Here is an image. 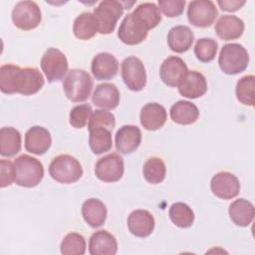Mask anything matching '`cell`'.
I'll list each match as a JSON object with an SVG mask.
<instances>
[{
	"label": "cell",
	"mask_w": 255,
	"mask_h": 255,
	"mask_svg": "<svg viewBox=\"0 0 255 255\" xmlns=\"http://www.w3.org/2000/svg\"><path fill=\"white\" fill-rule=\"evenodd\" d=\"M44 83L43 75L37 68H20L14 64H5L0 68V90L4 94L34 95Z\"/></svg>",
	"instance_id": "6da1fadb"
},
{
	"label": "cell",
	"mask_w": 255,
	"mask_h": 255,
	"mask_svg": "<svg viewBox=\"0 0 255 255\" xmlns=\"http://www.w3.org/2000/svg\"><path fill=\"white\" fill-rule=\"evenodd\" d=\"M15 183L22 187L37 186L44 176L42 162L28 154H21L14 160Z\"/></svg>",
	"instance_id": "7a4b0ae2"
},
{
	"label": "cell",
	"mask_w": 255,
	"mask_h": 255,
	"mask_svg": "<svg viewBox=\"0 0 255 255\" xmlns=\"http://www.w3.org/2000/svg\"><path fill=\"white\" fill-rule=\"evenodd\" d=\"M93 79L88 72L82 69L70 70L63 81V89L66 97L74 102H85L93 90Z\"/></svg>",
	"instance_id": "3957f363"
},
{
	"label": "cell",
	"mask_w": 255,
	"mask_h": 255,
	"mask_svg": "<svg viewBox=\"0 0 255 255\" xmlns=\"http://www.w3.org/2000/svg\"><path fill=\"white\" fill-rule=\"evenodd\" d=\"M249 64L247 50L238 43L225 44L219 53L218 65L227 75H236L245 71Z\"/></svg>",
	"instance_id": "277c9868"
},
{
	"label": "cell",
	"mask_w": 255,
	"mask_h": 255,
	"mask_svg": "<svg viewBox=\"0 0 255 255\" xmlns=\"http://www.w3.org/2000/svg\"><path fill=\"white\" fill-rule=\"evenodd\" d=\"M51 177L60 183H74L83 175L80 161L70 154H60L54 157L49 165Z\"/></svg>",
	"instance_id": "5b68a950"
},
{
	"label": "cell",
	"mask_w": 255,
	"mask_h": 255,
	"mask_svg": "<svg viewBox=\"0 0 255 255\" xmlns=\"http://www.w3.org/2000/svg\"><path fill=\"white\" fill-rule=\"evenodd\" d=\"M123 3L115 0H104L94 9V16L98 22L99 33L108 35L114 32L118 20L124 13Z\"/></svg>",
	"instance_id": "8992f818"
},
{
	"label": "cell",
	"mask_w": 255,
	"mask_h": 255,
	"mask_svg": "<svg viewBox=\"0 0 255 255\" xmlns=\"http://www.w3.org/2000/svg\"><path fill=\"white\" fill-rule=\"evenodd\" d=\"M41 20V10L34 1H20L12 10V21L21 30L29 31L35 29Z\"/></svg>",
	"instance_id": "52a82bcc"
},
{
	"label": "cell",
	"mask_w": 255,
	"mask_h": 255,
	"mask_svg": "<svg viewBox=\"0 0 255 255\" xmlns=\"http://www.w3.org/2000/svg\"><path fill=\"white\" fill-rule=\"evenodd\" d=\"M40 64L50 83L61 81L68 72V60L57 48H49L42 56Z\"/></svg>",
	"instance_id": "ba28073f"
},
{
	"label": "cell",
	"mask_w": 255,
	"mask_h": 255,
	"mask_svg": "<svg viewBox=\"0 0 255 255\" xmlns=\"http://www.w3.org/2000/svg\"><path fill=\"white\" fill-rule=\"evenodd\" d=\"M122 78L126 86L133 92L141 91L146 84V72L140 59L129 56L122 63Z\"/></svg>",
	"instance_id": "9c48e42d"
},
{
	"label": "cell",
	"mask_w": 255,
	"mask_h": 255,
	"mask_svg": "<svg viewBox=\"0 0 255 255\" xmlns=\"http://www.w3.org/2000/svg\"><path fill=\"white\" fill-rule=\"evenodd\" d=\"M218 16L215 4L210 0L191 1L187 8V19L195 27H210Z\"/></svg>",
	"instance_id": "30bf717a"
},
{
	"label": "cell",
	"mask_w": 255,
	"mask_h": 255,
	"mask_svg": "<svg viewBox=\"0 0 255 255\" xmlns=\"http://www.w3.org/2000/svg\"><path fill=\"white\" fill-rule=\"evenodd\" d=\"M125 171L124 159L116 152L101 157L95 166L96 176L104 182L119 181Z\"/></svg>",
	"instance_id": "8fae6325"
},
{
	"label": "cell",
	"mask_w": 255,
	"mask_h": 255,
	"mask_svg": "<svg viewBox=\"0 0 255 255\" xmlns=\"http://www.w3.org/2000/svg\"><path fill=\"white\" fill-rule=\"evenodd\" d=\"M147 33L146 27L131 13H128L120 25L118 37L123 43L132 46L141 43L146 38Z\"/></svg>",
	"instance_id": "7c38bea8"
},
{
	"label": "cell",
	"mask_w": 255,
	"mask_h": 255,
	"mask_svg": "<svg viewBox=\"0 0 255 255\" xmlns=\"http://www.w3.org/2000/svg\"><path fill=\"white\" fill-rule=\"evenodd\" d=\"M210 188L215 196L228 200L238 195L240 191V182L233 173L219 171L211 178Z\"/></svg>",
	"instance_id": "4fadbf2b"
},
{
	"label": "cell",
	"mask_w": 255,
	"mask_h": 255,
	"mask_svg": "<svg viewBox=\"0 0 255 255\" xmlns=\"http://www.w3.org/2000/svg\"><path fill=\"white\" fill-rule=\"evenodd\" d=\"M187 72L185 62L177 56L167 57L159 69L160 79L168 87H178Z\"/></svg>",
	"instance_id": "5bb4252c"
},
{
	"label": "cell",
	"mask_w": 255,
	"mask_h": 255,
	"mask_svg": "<svg viewBox=\"0 0 255 255\" xmlns=\"http://www.w3.org/2000/svg\"><path fill=\"white\" fill-rule=\"evenodd\" d=\"M52 137L50 131L40 126L30 128L25 133V149L28 152L41 155L51 146Z\"/></svg>",
	"instance_id": "9a60e30c"
},
{
	"label": "cell",
	"mask_w": 255,
	"mask_h": 255,
	"mask_svg": "<svg viewBox=\"0 0 255 255\" xmlns=\"http://www.w3.org/2000/svg\"><path fill=\"white\" fill-rule=\"evenodd\" d=\"M91 70L96 80H111L118 75L119 62L114 55L102 52L93 58Z\"/></svg>",
	"instance_id": "2e32d148"
},
{
	"label": "cell",
	"mask_w": 255,
	"mask_h": 255,
	"mask_svg": "<svg viewBox=\"0 0 255 255\" xmlns=\"http://www.w3.org/2000/svg\"><path fill=\"white\" fill-rule=\"evenodd\" d=\"M141 142V131L136 126L126 125L120 128L115 136V144L118 151L123 154L133 152Z\"/></svg>",
	"instance_id": "e0dca14e"
},
{
	"label": "cell",
	"mask_w": 255,
	"mask_h": 255,
	"mask_svg": "<svg viewBox=\"0 0 255 255\" xmlns=\"http://www.w3.org/2000/svg\"><path fill=\"white\" fill-rule=\"evenodd\" d=\"M155 221L152 214L144 209H136L130 212L128 217L129 232L136 237H147L154 229Z\"/></svg>",
	"instance_id": "ac0fdd59"
},
{
	"label": "cell",
	"mask_w": 255,
	"mask_h": 255,
	"mask_svg": "<svg viewBox=\"0 0 255 255\" xmlns=\"http://www.w3.org/2000/svg\"><path fill=\"white\" fill-rule=\"evenodd\" d=\"M207 91L205 77L197 71H188L178 85V92L187 99L202 97Z\"/></svg>",
	"instance_id": "d6986e66"
},
{
	"label": "cell",
	"mask_w": 255,
	"mask_h": 255,
	"mask_svg": "<svg viewBox=\"0 0 255 255\" xmlns=\"http://www.w3.org/2000/svg\"><path fill=\"white\" fill-rule=\"evenodd\" d=\"M166 119L165 108L157 103H148L140 110V124L146 130L159 129L164 126Z\"/></svg>",
	"instance_id": "ffe728a7"
},
{
	"label": "cell",
	"mask_w": 255,
	"mask_h": 255,
	"mask_svg": "<svg viewBox=\"0 0 255 255\" xmlns=\"http://www.w3.org/2000/svg\"><path fill=\"white\" fill-rule=\"evenodd\" d=\"M89 252L92 255H115L118 252L116 237L107 230H98L89 241Z\"/></svg>",
	"instance_id": "44dd1931"
},
{
	"label": "cell",
	"mask_w": 255,
	"mask_h": 255,
	"mask_svg": "<svg viewBox=\"0 0 255 255\" xmlns=\"http://www.w3.org/2000/svg\"><path fill=\"white\" fill-rule=\"evenodd\" d=\"M244 28L243 20L234 15H223L215 24L216 35L224 41L240 38L244 32Z\"/></svg>",
	"instance_id": "7402d4cb"
},
{
	"label": "cell",
	"mask_w": 255,
	"mask_h": 255,
	"mask_svg": "<svg viewBox=\"0 0 255 255\" xmlns=\"http://www.w3.org/2000/svg\"><path fill=\"white\" fill-rule=\"evenodd\" d=\"M92 102L103 110H114L120 104V92L114 84H100L93 93Z\"/></svg>",
	"instance_id": "603a6c76"
},
{
	"label": "cell",
	"mask_w": 255,
	"mask_h": 255,
	"mask_svg": "<svg viewBox=\"0 0 255 255\" xmlns=\"http://www.w3.org/2000/svg\"><path fill=\"white\" fill-rule=\"evenodd\" d=\"M194 41V35L191 29L185 25L172 27L167 34V44L171 51L183 53L190 49Z\"/></svg>",
	"instance_id": "cb8c5ba5"
},
{
	"label": "cell",
	"mask_w": 255,
	"mask_h": 255,
	"mask_svg": "<svg viewBox=\"0 0 255 255\" xmlns=\"http://www.w3.org/2000/svg\"><path fill=\"white\" fill-rule=\"evenodd\" d=\"M82 215L93 228L102 226L107 219V207L98 198H89L82 205Z\"/></svg>",
	"instance_id": "d4e9b609"
},
{
	"label": "cell",
	"mask_w": 255,
	"mask_h": 255,
	"mask_svg": "<svg viewBox=\"0 0 255 255\" xmlns=\"http://www.w3.org/2000/svg\"><path fill=\"white\" fill-rule=\"evenodd\" d=\"M229 217L232 222L238 226L246 227L250 225L254 218V206L253 204L244 198L234 200L228 208Z\"/></svg>",
	"instance_id": "484cf974"
},
{
	"label": "cell",
	"mask_w": 255,
	"mask_h": 255,
	"mask_svg": "<svg viewBox=\"0 0 255 255\" xmlns=\"http://www.w3.org/2000/svg\"><path fill=\"white\" fill-rule=\"evenodd\" d=\"M171 120L178 125H191L199 117L198 108L188 101H177L169 111Z\"/></svg>",
	"instance_id": "4316f807"
},
{
	"label": "cell",
	"mask_w": 255,
	"mask_h": 255,
	"mask_svg": "<svg viewBox=\"0 0 255 255\" xmlns=\"http://www.w3.org/2000/svg\"><path fill=\"white\" fill-rule=\"evenodd\" d=\"M21 150V133L12 127H4L0 129V154L12 157Z\"/></svg>",
	"instance_id": "83f0119b"
},
{
	"label": "cell",
	"mask_w": 255,
	"mask_h": 255,
	"mask_svg": "<svg viewBox=\"0 0 255 255\" xmlns=\"http://www.w3.org/2000/svg\"><path fill=\"white\" fill-rule=\"evenodd\" d=\"M74 35L80 40H89L99 32L98 22L91 12L78 15L73 24Z\"/></svg>",
	"instance_id": "f1b7e54d"
},
{
	"label": "cell",
	"mask_w": 255,
	"mask_h": 255,
	"mask_svg": "<svg viewBox=\"0 0 255 255\" xmlns=\"http://www.w3.org/2000/svg\"><path fill=\"white\" fill-rule=\"evenodd\" d=\"M89 144L95 154H102L109 151L113 146L112 130L107 128H94L89 129Z\"/></svg>",
	"instance_id": "f546056e"
},
{
	"label": "cell",
	"mask_w": 255,
	"mask_h": 255,
	"mask_svg": "<svg viewBox=\"0 0 255 255\" xmlns=\"http://www.w3.org/2000/svg\"><path fill=\"white\" fill-rule=\"evenodd\" d=\"M136 19H138L147 30L153 29L161 21V14L159 8L150 2H144L139 4L131 13Z\"/></svg>",
	"instance_id": "4dcf8cb0"
},
{
	"label": "cell",
	"mask_w": 255,
	"mask_h": 255,
	"mask_svg": "<svg viewBox=\"0 0 255 255\" xmlns=\"http://www.w3.org/2000/svg\"><path fill=\"white\" fill-rule=\"evenodd\" d=\"M142 173L144 179L151 183L157 184L165 178L166 167L163 160L158 156H151L143 164Z\"/></svg>",
	"instance_id": "1f68e13d"
},
{
	"label": "cell",
	"mask_w": 255,
	"mask_h": 255,
	"mask_svg": "<svg viewBox=\"0 0 255 255\" xmlns=\"http://www.w3.org/2000/svg\"><path fill=\"white\" fill-rule=\"evenodd\" d=\"M168 215L172 223L180 228H187L193 224L194 212L183 202L173 203L168 211Z\"/></svg>",
	"instance_id": "d6a6232c"
},
{
	"label": "cell",
	"mask_w": 255,
	"mask_h": 255,
	"mask_svg": "<svg viewBox=\"0 0 255 255\" xmlns=\"http://www.w3.org/2000/svg\"><path fill=\"white\" fill-rule=\"evenodd\" d=\"M85 237L77 232L68 233L61 242L60 250L64 255H83L86 252Z\"/></svg>",
	"instance_id": "836d02e7"
},
{
	"label": "cell",
	"mask_w": 255,
	"mask_h": 255,
	"mask_svg": "<svg viewBox=\"0 0 255 255\" xmlns=\"http://www.w3.org/2000/svg\"><path fill=\"white\" fill-rule=\"evenodd\" d=\"M254 88L255 77L253 75H247L242 77L236 84V98L237 100L246 106L252 107L254 105Z\"/></svg>",
	"instance_id": "e575fe53"
},
{
	"label": "cell",
	"mask_w": 255,
	"mask_h": 255,
	"mask_svg": "<svg viewBox=\"0 0 255 255\" xmlns=\"http://www.w3.org/2000/svg\"><path fill=\"white\" fill-rule=\"evenodd\" d=\"M218 43L212 38H200L194 46V54L202 63L211 62L217 53Z\"/></svg>",
	"instance_id": "d590c367"
},
{
	"label": "cell",
	"mask_w": 255,
	"mask_h": 255,
	"mask_svg": "<svg viewBox=\"0 0 255 255\" xmlns=\"http://www.w3.org/2000/svg\"><path fill=\"white\" fill-rule=\"evenodd\" d=\"M92 114L93 110L89 104L75 106L70 112V125L76 128H82L89 123Z\"/></svg>",
	"instance_id": "8d00e7d4"
},
{
	"label": "cell",
	"mask_w": 255,
	"mask_h": 255,
	"mask_svg": "<svg viewBox=\"0 0 255 255\" xmlns=\"http://www.w3.org/2000/svg\"><path fill=\"white\" fill-rule=\"evenodd\" d=\"M116 126V119L115 116L107 111L104 110H96L93 112L91 119L88 123V128L92 129L94 128L102 127L107 128L111 130L114 129Z\"/></svg>",
	"instance_id": "74e56055"
},
{
	"label": "cell",
	"mask_w": 255,
	"mask_h": 255,
	"mask_svg": "<svg viewBox=\"0 0 255 255\" xmlns=\"http://www.w3.org/2000/svg\"><path fill=\"white\" fill-rule=\"evenodd\" d=\"M159 10L162 11V13L169 18L180 16L183 13L184 6L186 2L183 0H159L157 2Z\"/></svg>",
	"instance_id": "f35d334b"
},
{
	"label": "cell",
	"mask_w": 255,
	"mask_h": 255,
	"mask_svg": "<svg viewBox=\"0 0 255 255\" xmlns=\"http://www.w3.org/2000/svg\"><path fill=\"white\" fill-rule=\"evenodd\" d=\"M0 187H6L15 181V165L9 159L0 160Z\"/></svg>",
	"instance_id": "ab89813d"
},
{
	"label": "cell",
	"mask_w": 255,
	"mask_h": 255,
	"mask_svg": "<svg viewBox=\"0 0 255 255\" xmlns=\"http://www.w3.org/2000/svg\"><path fill=\"white\" fill-rule=\"evenodd\" d=\"M217 4L219 5L220 9L222 11H226V12H234L237 11L238 9H240L244 4L245 1H217Z\"/></svg>",
	"instance_id": "60d3db41"
}]
</instances>
